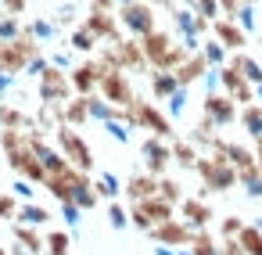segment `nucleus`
Instances as JSON below:
<instances>
[{
    "label": "nucleus",
    "mask_w": 262,
    "mask_h": 255,
    "mask_svg": "<svg viewBox=\"0 0 262 255\" xmlns=\"http://www.w3.org/2000/svg\"><path fill=\"white\" fill-rule=\"evenodd\" d=\"M58 147L65 151V158H69L76 169L90 173L94 158H90V147H86V140L76 133V126H69V122H61V126H58Z\"/></svg>",
    "instance_id": "f257e3e1"
},
{
    "label": "nucleus",
    "mask_w": 262,
    "mask_h": 255,
    "mask_svg": "<svg viewBox=\"0 0 262 255\" xmlns=\"http://www.w3.org/2000/svg\"><path fill=\"white\" fill-rule=\"evenodd\" d=\"M29 147H33V155L40 158V165L47 169V176H58V173H69V169H72V162L65 158V151H61V147H51L40 133L29 137Z\"/></svg>",
    "instance_id": "f03ea898"
},
{
    "label": "nucleus",
    "mask_w": 262,
    "mask_h": 255,
    "mask_svg": "<svg viewBox=\"0 0 262 255\" xmlns=\"http://www.w3.org/2000/svg\"><path fill=\"white\" fill-rule=\"evenodd\" d=\"M69 76L61 72V69H47L43 76H40V101H47V104H65L69 101Z\"/></svg>",
    "instance_id": "7ed1b4c3"
},
{
    "label": "nucleus",
    "mask_w": 262,
    "mask_h": 255,
    "mask_svg": "<svg viewBox=\"0 0 262 255\" xmlns=\"http://www.w3.org/2000/svg\"><path fill=\"white\" fill-rule=\"evenodd\" d=\"M119 11H122V26H126L129 33H140V36H147V33H151V11L140 4V0H137V4L119 8Z\"/></svg>",
    "instance_id": "20e7f679"
},
{
    "label": "nucleus",
    "mask_w": 262,
    "mask_h": 255,
    "mask_svg": "<svg viewBox=\"0 0 262 255\" xmlns=\"http://www.w3.org/2000/svg\"><path fill=\"white\" fill-rule=\"evenodd\" d=\"M26 36H33L36 44H54V40H61V26L47 15V18H33L29 26H26Z\"/></svg>",
    "instance_id": "39448f33"
},
{
    "label": "nucleus",
    "mask_w": 262,
    "mask_h": 255,
    "mask_svg": "<svg viewBox=\"0 0 262 255\" xmlns=\"http://www.w3.org/2000/svg\"><path fill=\"white\" fill-rule=\"evenodd\" d=\"M51 216H54L51 208H43V205H36V201H22L15 219H18V223H29V226H40V230H43V226H51Z\"/></svg>",
    "instance_id": "423d86ee"
},
{
    "label": "nucleus",
    "mask_w": 262,
    "mask_h": 255,
    "mask_svg": "<svg viewBox=\"0 0 262 255\" xmlns=\"http://www.w3.org/2000/svg\"><path fill=\"white\" fill-rule=\"evenodd\" d=\"M11 230H15V237H18L33 255H43L47 237H40V226H29V223H18V219H15V226H11Z\"/></svg>",
    "instance_id": "0eeeda50"
},
{
    "label": "nucleus",
    "mask_w": 262,
    "mask_h": 255,
    "mask_svg": "<svg viewBox=\"0 0 262 255\" xmlns=\"http://www.w3.org/2000/svg\"><path fill=\"white\" fill-rule=\"evenodd\" d=\"M69 47H72L76 54H90V51L97 47V33H94L90 26H76V29L69 33Z\"/></svg>",
    "instance_id": "6e6552de"
},
{
    "label": "nucleus",
    "mask_w": 262,
    "mask_h": 255,
    "mask_svg": "<svg viewBox=\"0 0 262 255\" xmlns=\"http://www.w3.org/2000/svg\"><path fill=\"white\" fill-rule=\"evenodd\" d=\"M65 122H69V126H83V122H90L86 94H79V97H69V101H65Z\"/></svg>",
    "instance_id": "1a4fd4ad"
},
{
    "label": "nucleus",
    "mask_w": 262,
    "mask_h": 255,
    "mask_svg": "<svg viewBox=\"0 0 262 255\" xmlns=\"http://www.w3.org/2000/svg\"><path fill=\"white\" fill-rule=\"evenodd\" d=\"M97 76H101V65H83V69H79V72H72L69 79H72V87H76L79 94H94Z\"/></svg>",
    "instance_id": "9d476101"
},
{
    "label": "nucleus",
    "mask_w": 262,
    "mask_h": 255,
    "mask_svg": "<svg viewBox=\"0 0 262 255\" xmlns=\"http://www.w3.org/2000/svg\"><path fill=\"white\" fill-rule=\"evenodd\" d=\"M86 112H90V122H104V119H115L112 104H108L104 97H97V94H86Z\"/></svg>",
    "instance_id": "9b49d317"
},
{
    "label": "nucleus",
    "mask_w": 262,
    "mask_h": 255,
    "mask_svg": "<svg viewBox=\"0 0 262 255\" xmlns=\"http://www.w3.org/2000/svg\"><path fill=\"white\" fill-rule=\"evenodd\" d=\"M58 216H61V223L69 226V233H79V226H83V208H79L76 201H61Z\"/></svg>",
    "instance_id": "f8f14e48"
},
{
    "label": "nucleus",
    "mask_w": 262,
    "mask_h": 255,
    "mask_svg": "<svg viewBox=\"0 0 262 255\" xmlns=\"http://www.w3.org/2000/svg\"><path fill=\"white\" fill-rule=\"evenodd\" d=\"M69 248H72V233H65V230H51V233H47V248H43V255H69Z\"/></svg>",
    "instance_id": "ddd939ff"
},
{
    "label": "nucleus",
    "mask_w": 262,
    "mask_h": 255,
    "mask_svg": "<svg viewBox=\"0 0 262 255\" xmlns=\"http://www.w3.org/2000/svg\"><path fill=\"white\" fill-rule=\"evenodd\" d=\"M0 126H4V130H29L36 122L29 115H22L18 108H0Z\"/></svg>",
    "instance_id": "4468645a"
},
{
    "label": "nucleus",
    "mask_w": 262,
    "mask_h": 255,
    "mask_svg": "<svg viewBox=\"0 0 262 255\" xmlns=\"http://www.w3.org/2000/svg\"><path fill=\"white\" fill-rule=\"evenodd\" d=\"M22 33H26V26L18 22V15H8V11L0 15V44H8V40H18Z\"/></svg>",
    "instance_id": "2eb2a0df"
},
{
    "label": "nucleus",
    "mask_w": 262,
    "mask_h": 255,
    "mask_svg": "<svg viewBox=\"0 0 262 255\" xmlns=\"http://www.w3.org/2000/svg\"><path fill=\"white\" fill-rule=\"evenodd\" d=\"M94 187H97V194H101V198H115V194L122 190V183H119V176H115V173H101V176L94 180Z\"/></svg>",
    "instance_id": "dca6fc26"
},
{
    "label": "nucleus",
    "mask_w": 262,
    "mask_h": 255,
    "mask_svg": "<svg viewBox=\"0 0 262 255\" xmlns=\"http://www.w3.org/2000/svg\"><path fill=\"white\" fill-rule=\"evenodd\" d=\"M104 94H108V101H119V104L129 101V90H126V83H122L119 76H108V79H104Z\"/></svg>",
    "instance_id": "f3484780"
},
{
    "label": "nucleus",
    "mask_w": 262,
    "mask_h": 255,
    "mask_svg": "<svg viewBox=\"0 0 262 255\" xmlns=\"http://www.w3.org/2000/svg\"><path fill=\"white\" fill-rule=\"evenodd\" d=\"M47 69H51V61H47L43 54H33V58H29V61L22 65V76H29V79H40V76H43Z\"/></svg>",
    "instance_id": "a211bd4d"
},
{
    "label": "nucleus",
    "mask_w": 262,
    "mask_h": 255,
    "mask_svg": "<svg viewBox=\"0 0 262 255\" xmlns=\"http://www.w3.org/2000/svg\"><path fill=\"white\" fill-rule=\"evenodd\" d=\"M11 194H15L18 201H33V198H36V187H33V180H29V176H15Z\"/></svg>",
    "instance_id": "6ab92c4d"
},
{
    "label": "nucleus",
    "mask_w": 262,
    "mask_h": 255,
    "mask_svg": "<svg viewBox=\"0 0 262 255\" xmlns=\"http://www.w3.org/2000/svg\"><path fill=\"white\" fill-rule=\"evenodd\" d=\"M76 15H79V4H72V0H69V4H58V8L51 11V18H54L58 26H69V22H76Z\"/></svg>",
    "instance_id": "aec40b11"
},
{
    "label": "nucleus",
    "mask_w": 262,
    "mask_h": 255,
    "mask_svg": "<svg viewBox=\"0 0 262 255\" xmlns=\"http://www.w3.org/2000/svg\"><path fill=\"white\" fill-rule=\"evenodd\" d=\"M101 126H104L108 137H115L119 144H129V130H126V122H119V119H104Z\"/></svg>",
    "instance_id": "412c9836"
},
{
    "label": "nucleus",
    "mask_w": 262,
    "mask_h": 255,
    "mask_svg": "<svg viewBox=\"0 0 262 255\" xmlns=\"http://www.w3.org/2000/svg\"><path fill=\"white\" fill-rule=\"evenodd\" d=\"M18 205H22V201H18L11 190L0 194V219H15V216H18Z\"/></svg>",
    "instance_id": "4be33fe9"
},
{
    "label": "nucleus",
    "mask_w": 262,
    "mask_h": 255,
    "mask_svg": "<svg viewBox=\"0 0 262 255\" xmlns=\"http://www.w3.org/2000/svg\"><path fill=\"white\" fill-rule=\"evenodd\" d=\"M126 223H129V219H126V208L112 201V205H108V226H112V230H126Z\"/></svg>",
    "instance_id": "5701e85b"
},
{
    "label": "nucleus",
    "mask_w": 262,
    "mask_h": 255,
    "mask_svg": "<svg viewBox=\"0 0 262 255\" xmlns=\"http://www.w3.org/2000/svg\"><path fill=\"white\" fill-rule=\"evenodd\" d=\"M18 87V72H11V69H0V101H4L11 90Z\"/></svg>",
    "instance_id": "b1692460"
},
{
    "label": "nucleus",
    "mask_w": 262,
    "mask_h": 255,
    "mask_svg": "<svg viewBox=\"0 0 262 255\" xmlns=\"http://www.w3.org/2000/svg\"><path fill=\"white\" fill-rule=\"evenodd\" d=\"M144 158H147L151 165H162L169 155H165V147H162V144H144Z\"/></svg>",
    "instance_id": "393cba45"
},
{
    "label": "nucleus",
    "mask_w": 262,
    "mask_h": 255,
    "mask_svg": "<svg viewBox=\"0 0 262 255\" xmlns=\"http://www.w3.org/2000/svg\"><path fill=\"white\" fill-rule=\"evenodd\" d=\"M47 61H51L54 69H61V72H65V69H72V54H69V51H51V54H47Z\"/></svg>",
    "instance_id": "a878e982"
},
{
    "label": "nucleus",
    "mask_w": 262,
    "mask_h": 255,
    "mask_svg": "<svg viewBox=\"0 0 262 255\" xmlns=\"http://www.w3.org/2000/svg\"><path fill=\"white\" fill-rule=\"evenodd\" d=\"M172 90H176V79L172 76H155V94L158 97H169Z\"/></svg>",
    "instance_id": "bb28decb"
},
{
    "label": "nucleus",
    "mask_w": 262,
    "mask_h": 255,
    "mask_svg": "<svg viewBox=\"0 0 262 255\" xmlns=\"http://www.w3.org/2000/svg\"><path fill=\"white\" fill-rule=\"evenodd\" d=\"M183 108H187V90H172V94H169V112L180 115Z\"/></svg>",
    "instance_id": "cd10ccee"
},
{
    "label": "nucleus",
    "mask_w": 262,
    "mask_h": 255,
    "mask_svg": "<svg viewBox=\"0 0 262 255\" xmlns=\"http://www.w3.org/2000/svg\"><path fill=\"white\" fill-rule=\"evenodd\" d=\"M26 4H29V0H4V11H8V15H18Z\"/></svg>",
    "instance_id": "c85d7f7f"
},
{
    "label": "nucleus",
    "mask_w": 262,
    "mask_h": 255,
    "mask_svg": "<svg viewBox=\"0 0 262 255\" xmlns=\"http://www.w3.org/2000/svg\"><path fill=\"white\" fill-rule=\"evenodd\" d=\"M8 251H11V255H33V251H29V248H26V244H22V241H18V244H11V248H8Z\"/></svg>",
    "instance_id": "c756f323"
},
{
    "label": "nucleus",
    "mask_w": 262,
    "mask_h": 255,
    "mask_svg": "<svg viewBox=\"0 0 262 255\" xmlns=\"http://www.w3.org/2000/svg\"><path fill=\"white\" fill-rule=\"evenodd\" d=\"M115 4H119V8H126V4H137V0H115Z\"/></svg>",
    "instance_id": "7c9ffc66"
},
{
    "label": "nucleus",
    "mask_w": 262,
    "mask_h": 255,
    "mask_svg": "<svg viewBox=\"0 0 262 255\" xmlns=\"http://www.w3.org/2000/svg\"><path fill=\"white\" fill-rule=\"evenodd\" d=\"M0 255H11V251H8V248H0Z\"/></svg>",
    "instance_id": "2f4dec72"
},
{
    "label": "nucleus",
    "mask_w": 262,
    "mask_h": 255,
    "mask_svg": "<svg viewBox=\"0 0 262 255\" xmlns=\"http://www.w3.org/2000/svg\"><path fill=\"white\" fill-rule=\"evenodd\" d=\"M0 223H4V219H0ZM0 230H4V226H0Z\"/></svg>",
    "instance_id": "473e14b6"
},
{
    "label": "nucleus",
    "mask_w": 262,
    "mask_h": 255,
    "mask_svg": "<svg viewBox=\"0 0 262 255\" xmlns=\"http://www.w3.org/2000/svg\"><path fill=\"white\" fill-rule=\"evenodd\" d=\"M180 255H183V251H180Z\"/></svg>",
    "instance_id": "72a5a7b5"
}]
</instances>
